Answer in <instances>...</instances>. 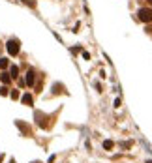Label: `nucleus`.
<instances>
[{"mask_svg":"<svg viewBox=\"0 0 152 163\" xmlns=\"http://www.w3.org/2000/svg\"><path fill=\"white\" fill-rule=\"evenodd\" d=\"M0 79H2V83H4V84H8L9 81H11V77H9V73H2V77H0Z\"/></svg>","mask_w":152,"mask_h":163,"instance_id":"0eeeda50","label":"nucleus"},{"mask_svg":"<svg viewBox=\"0 0 152 163\" xmlns=\"http://www.w3.org/2000/svg\"><path fill=\"white\" fill-rule=\"evenodd\" d=\"M148 4H152V0H148Z\"/></svg>","mask_w":152,"mask_h":163,"instance_id":"f8f14e48","label":"nucleus"},{"mask_svg":"<svg viewBox=\"0 0 152 163\" xmlns=\"http://www.w3.org/2000/svg\"><path fill=\"white\" fill-rule=\"evenodd\" d=\"M113 146H115V142H113V141H103V148H105V150H111Z\"/></svg>","mask_w":152,"mask_h":163,"instance_id":"423d86ee","label":"nucleus"},{"mask_svg":"<svg viewBox=\"0 0 152 163\" xmlns=\"http://www.w3.org/2000/svg\"><path fill=\"white\" fill-rule=\"evenodd\" d=\"M19 68H17V66H11V69H9V77H11V79H15V77H19Z\"/></svg>","mask_w":152,"mask_h":163,"instance_id":"20e7f679","label":"nucleus"},{"mask_svg":"<svg viewBox=\"0 0 152 163\" xmlns=\"http://www.w3.org/2000/svg\"><path fill=\"white\" fill-rule=\"evenodd\" d=\"M6 49H8V53L11 54V56H15V54H19V49H21V45H19L17 39H9V41L6 43Z\"/></svg>","mask_w":152,"mask_h":163,"instance_id":"f257e3e1","label":"nucleus"},{"mask_svg":"<svg viewBox=\"0 0 152 163\" xmlns=\"http://www.w3.org/2000/svg\"><path fill=\"white\" fill-rule=\"evenodd\" d=\"M11 98H13V99L19 98V92H17V90H13V92H11Z\"/></svg>","mask_w":152,"mask_h":163,"instance_id":"9b49d317","label":"nucleus"},{"mask_svg":"<svg viewBox=\"0 0 152 163\" xmlns=\"http://www.w3.org/2000/svg\"><path fill=\"white\" fill-rule=\"evenodd\" d=\"M23 2H24V4H28V6H30V8H34V6H36V4H34V2H32V0H23Z\"/></svg>","mask_w":152,"mask_h":163,"instance_id":"9d476101","label":"nucleus"},{"mask_svg":"<svg viewBox=\"0 0 152 163\" xmlns=\"http://www.w3.org/2000/svg\"><path fill=\"white\" fill-rule=\"evenodd\" d=\"M34 83H36V71L30 69L28 73H27V84L28 86H34Z\"/></svg>","mask_w":152,"mask_h":163,"instance_id":"7ed1b4c3","label":"nucleus"},{"mask_svg":"<svg viewBox=\"0 0 152 163\" xmlns=\"http://www.w3.org/2000/svg\"><path fill=\"white\" fill-rule=\"evenodd\" d=\"M11 163H15V161H11Z\"/></svg>","mask_w":152,"mask_h":163,"instance_id":"ddd939ff","label":"nucleus"},{"mask_svg":"<svg viewBox=\"0 0 152 163\" xmlns=\"http://www.w3.org/2000/svg\"><path fill=\"white\" fill-rule=\"evenodd\" d=\"M21 99H23V103H24V105H32V96H30V94H24Z\"/></svg>","mask_w":152,"mask_h":163,"instance_id":"39448f33","label":"nucleus"},{"mask_svg":"<svg viewBox=\"0 0 152 163\" xmlns=\"http://www.w3.org/2000/svg\"><path fill=\"white\" fill-rule=\"evenodd\" d=\"M0 96H8V86H2V88H0Z\"/></svg>","mask_w":152,"mask_h":163,"instance_id":"1a4fd4ad","label":"nucleus"},{"mask_svg":"<svg viewBox=\"0 0 152 163\" xmlns=\"http://www.w3.org/2000/svg\"><path fill=\"white\" fill-rule=\"evenodd\" d=\"M8 64H9V62H8V58H0V68H2V69H6V68H8Z\"/></svg>","mask_w":152,"mask_h":163,"instance_id":"6e6552de","label":"nucleus"},{"mask_svg":"<svg viewBox=\"0 0 152 163\" xmlns=\"http://www.w3.org/2000/svg\"><path fill=\"white\" fill-rule=\"evenodd\" d=\"M139 19H141L143 23H150V21H152V9H148V8L139 9Z\"/></svg>","mask_w":152,"mask_h":163,"instance_id":"f03ea898","label":"nucleus"}]
</instances>
